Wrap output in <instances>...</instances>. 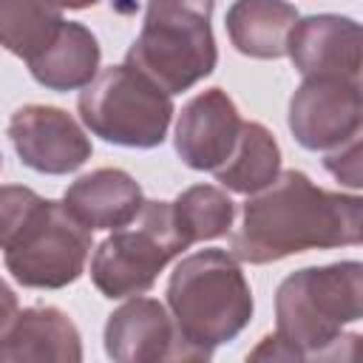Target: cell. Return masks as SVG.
I'll use <instances>...</instances> for the list:
<instances>
[{"mask_svg":"<svg viewBox=\"0 0 363 363\" xmlns=\"http://www.w3.org/2000/svg\"><path fill=\"white\" fill-rule=\"evenodd\" d=\"M363 238V201L318 187L303 170H281L247 196L230 233V252L247 264H272L306 250L354 247Z\"/></svg>","mask_w":363,"mask_h":363,"instance_id":"cell-1","label":"cell"},{"mask_svg":"<svg viewBox=\"0 0 363 363\" xmlns=\"http://www.w3.org/2000/svg\"><path fill=\"white\" fill-rule=\"evenodd\" d=\"M167 309L176 326L173 360H210L252 320L255 301L241 264L227 250H199L176 264L167 281Z\"/></svg>","mask_w":363,"mask_h":363,"instance_id":"cell-2","label":"cell"},{"mask_svg":"<svg viewBox=\"0 0 363 363\" xmlns=\"http://www.w3.org/2000/svg\"><path fill=\"white\" fill-rule=\"evenodd\" d=\"M363 318V264L337 261L289 272L275 292L278 335L295 349L298 360L352 357L343 343V326Z\"/></svg>","mask_w":363,"mask_h":363,"instance_id":"cell-3","label":"cell"},{"mask_svg":"<svg viewBox=\"0 0 363 363\" xmlns=\"http://www.w3.org/2000/svg\"><path fill=\"white\" fill-rule=\"evenodd\" d=\"M216 0H147L139 37L125 62L162 91L182 94L213 74L218 48L213 37Z\"/></svg>","mask_w":363,"mask_h":363,"instance_id":"cell-4","label":"cell"},{"mask_svg":"<svg viewBox=\"0 0 363 363\" xmlns=\"http://www.w3.org/2000/svg\"><path fill=\"white\" fill-rule=\"evenodd\" d=\"M85 128L122 147H159L176 113L173 96L133 65L102 68L77 99Z\"/></svg>","mask_w":363,"mask_h":363,"instance_id":"cell-5","label":"cell"},{"mask_svg":"<svg viewBox=\"0 0 363 363\" xmlns=\"http://www.w3.org/2000/svg\"><path fill=\"white\" fill-rule=\"evenodd\" d=\"M170 201H147L133 221L116 227L91 255V281L105 298L145 295L159 272L187 250Z\"/></svg>","mask_w":363,"mask_h":363,"instance_id":"cell-6","label":"cell"},{"mask_svg":"<svg viewBox=\"0 0 363 363\" xmlns=\"http://www.w3.org/2000/svg\"><path fill=\"white\" fill-rule=\"evenodd\" d=\"M91 250V230L62 201L43 199L28 224L3 250V258L17 284L28 289H62L85 272Z\"/></svg>","mask_w":363,"mask_h":363,"instance_id":"cell-7","label":"cell"},{"mask_svg":"<svg viewBox=\"0 0 363 363\" xmlns=\"http://www.w3.org/2000/svg\"><path fill=\"white\" fill-rule=\"evenodd\" d=\"M363 94L360 79L303 77L289 96L286 125L306 150H332L360 133Z\"/></svg>","mask_w":363,"mask_h":363,"instance_id":"cell-8","label":"cell"},{"mask_svg":"<svg viewBox=\"0 0 363 363\" xmlns=\"http://www.w3.org/2000/svg\"><path fill=\"white\" fill-rule=\"evenodd\" d=\"M9 139L20 162L45 176L79 170L94 147L79 122L57 105H23L9 119Z\"/></svg>","mask_w":363,"mask_h":363,"instance_id":"cell-9","label":"cell"},{"mask_svg":"<svg viewBox=\"0 0 363 363\" xmlns=\"http://www.w3.org/2000/svg\"><path fill=\"white\" fill-rule=\"evenodd\" d=\"M241 125L244 119L227 91L207 88L182 108L173 130V147L187 167L213 173L230 159Z\"/></svg>","mask_w":363,"mask_h":363,"instance_id":"cell-10","label":"cell"},{"mask_svg":"<svg viewBox=\"0 0 363 363\" xmlns=\"http://www.w3.org/2000/svg\"><path fill=\"white\" fill-rule=\"evenodd\" d=\"M286 54L301 77L360 79V23L346 14L298 17Z\"/></svg>","mask_w":363,"mask_h":363,"instance_id":"cell-11","label":"cell"},{"mask_svg":"<svg viewBox=\"0 0 363 363\" xmlns=\"http://www.w3.org/2000/svg\"><path fill=\"white\" fill-rule=\"evenodd\" d=\"M105 354L116 363H156L176 357V326L170 309L145 295H130L108 315Z\"/></svg>","mask_w":363,"mask_h":363,"instance_id":"cell-12","label":"cell"},{"mask_svg":"<svg viewBox=\"0 0 363 363\" xmlns=\"http://www.w3.org/2000/svg\"><path fill=\"white\" fill-rule=\"evenodd\" d=\"M62 204L85 230H116L145 204L142 184L122 167H99L68 184Z\"/></svg>","mask_w":363,"mask_h":363,"instance_id":"cell-13","label":"cell"},{"mask_svg":"<svg viewBox=\"0 0 363 363\" xmlns=\"http://www.w3.org/2000/svg\"><path fill=\"white\" fill-rule=\"evenodd\" d=\"M0 360H54L79 363L82 337L77 323L57 306L20 309L0 337Z\"/></svg>","mask_w":363,"mask_h":363,"instance_id":"cell-14","label":"cell"},{"mask_svg":"<svg viewBox=\"0 0 363 363\" xmlns=\"http://www.w3.org/2000/svg\"><path fill=\"white\" fill-rule=\"evenodd\" d=\"M99 60H102V48L99 40L91 34V28L65 20L57 37L26 65L43 88L65 94L85 88L99 74Z\"/></svg>","mask_w":363,"mask_h":363,"instance_id":"cell-15","label":"cell"},{"mask_svg":"<svg viewBox=\"0 0 363 363\" xmlns=\"http://www.w3.org/2000/svg\"><path fill=\"white\" fill-rule=\"evenodd\" d=\"M298 23V9L286 0H235L224 26L238 54L252 60L286 57V40Z\"/></svg>","mask_w":363,"mask_h":363,"instance_id":"cell-16","label":"cell"},{"mask_svg":"<svg viewBox=\"0 0 363 363\" xmlns=\"http://www.w3.org/2000/svg\"><path fill=\"white\" fill-rule=\"evenodd\" d=\"M213 173L224 190L252 196L281 173V147L269 128L261 122H244L230 159Z\"/></svg>","mask_w":363,"mask_h":363,"instance_id":"cell-17","label":"cell"},{"mask_svg":"<svg viewBox=\"0 0 363 363\" xmlns=\"http://www.w3.org/2000/svg\"><path fill=\"white\" fill-rule=\"evenodd\" d=\"M62 23L54 0H0V45L26 62L57 37Z\"/></svg>","mask_w":363,"mask_h":363,"instance_id":"cell-18","label":"cell"},{"mask_svg":"<svg viewBox=\"0 0 363 363\" xmlns=\"http://www.w3.org/2000/svg\"><path fill=\"white\" fill-rule=\"evenodd\" d=\"M176 227L187 244L213 241L230 233L235 218V204L227 190L216 184H190L170 201Z\"/></svg>","mask_w":363,"mask_h":363,"instance_id":"cell-19","label":"cell"},{"mask_svg":"<svg viewBox=\"0 0 363 363\" xmlns=\"http://www.w3.org/2000/svg\"><path fill=\"white\" fill-rule=\"evenodd\" d=\"M43 204V196L26 184H0V250H6L28 218Z\"/></svg>","mask_w":363,"mask_h":363,"instance_id":"cell-20","label":"cell"},{"mask_svg":"<svg viewBox=\"0 0 363 363\" xmlns=\"http://www.w3.org/2000/svg\"><path fill=\"white\" fill-rule=\"evenodd\" d=\"M323 164L340 184H346L352 190H360V184H363V179H360V133L346 139L343 145L326 150Z\"/></svg>","mask_w":363,"mask_h":363,"instance_id":"cell-21","label":"cell"},{"mask_svg":"<svg viewBox=\"0 0 363 363\" xmlns=\"http://www.w3.org/2000/svg\"><path fill=\"white\" fill-rule=\"evenodd\" d=\"M247 357H250V360H298L295 349H292L278 332L261 337V343H258Z\"/></svg>","mask_w":363,"mask_h":363,"instance_id":"cell-22","label":"cell"},{"mask_svg":"<svg viewBox=\"0 0 363 363\" xmlns=\"http://www.w3.org/2000/svg\"><path fill=\"white\" fill-rule=\"evenodd\" d=\"M17 312H20L17 295H14V289L0 278V337L6 335V329L11 326V320L17 318Z\"/></svg>","mask_w":363,"mask_h":363,"instance_id":"cell-23","label":"cell"},{"mask_svg":"<svg viewBox=\"0 0 363 363\" xmlns=\"http://www.w3.org/2000/svg\"><path fill=\"white\" fill-rule=\"evenodd\" d=\"M60 9H71V11H82V9H91L96 6L99 0H54Z\"/></svg>","mask_w":363,"mask_h":363,"instance_id":"cell-24","label":"cell"},{"mask_svg":"<svg viewBox=\"0 0 363 363\" xmlns=\"http://www.w3.org/2000/svg\"><path fill=\"white\" fill-rule=\"evenodd\" d=\"M0 164H3V156H0Z\"/></svg>","mask_w":363,"mask_h":363,"instance_id":"cell-25","label":"cell"}]
</instances>
